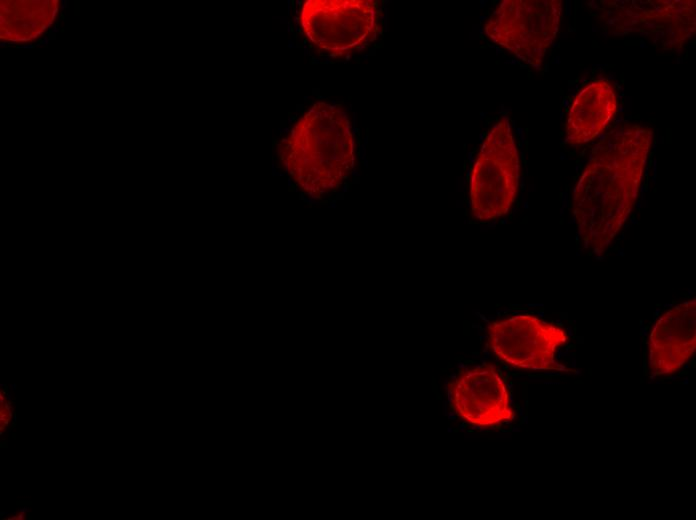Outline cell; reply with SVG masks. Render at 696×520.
<instances>
[{
  "mask_svg": "<svg viewBox=\"0 0 696 520\" xmlns=\"http://www.w3.org/2000/svg\"><path fill=\"white\" fill-rule=\"evenodd\" d=\"M622 119H623V118H622L621 116H620V117H618V118H617V119L615 120L616 124H618L619 122H621V121H622Z\"/></svg>",
  "mask_w": 696,
  "mask_h": 520,
  "instance_id": "cell-13",
  "label": "cell"
},
{
  "mask_svg": "<svg viewBox=\"0 0 696 520\" xmlns=\"http://www.w3.org/2000/svg\"><path fill=\"white\" fill-rule=\"evenodd\" d=\"M618 111H619V112H623V111H624V109H623V106H622V105H620V106H619V109H618Z\"/></svg>",
  "mask_w": 696,
  "mask_h": 520,
  "instance_id": "cell-14",
  "label": "cell"
},
{
  "mask_svg": "<svg viewBox=\"0 0 696 520\" xmlns=\"http://www.w3.org/2000/svg\"><path fill=\"white\" fill-rule=\"evenodd\" d=\"M284 169L304 193L322 198L351 174L355 144L350 120L337 106L318 102L278 146Z\"/></svg>",
  "mask_w": 696,
  "mask_h": 520,
  "instance_id": "cell-2",
  "label": "cell"
},
{
  "mask_svg": "<svg viewBox=\"0 0 696 520\" xmlns=\"http://www.w3.org/2000/svg\"><path fill=\"white\" fill-rule=\"evenodd\" d=\"M570 3H571V1L568 0V1H567V4H566V12H567L566 14H567L568 16H570V14H571V4H570Z\"/></svg>",
  "mask_w": 696,
  "mask_h": 520,
  "instance_id": "cell-10",
  "label": "cell"
},
{
  "mask_svg": "<svg viewBox=\"0 0 696 520\" xmlns=\"http://www.w3.org/2000/svg\"><path fill=\"white\" fill-rule=\"evenodd\" d=\"M696 349V299L666 311L655 322L649 336L648 362L655 376L678 371Z\"/></svg>",
  "mask_w": 696,
  "mask_h": 520,
  "instance_id": "cell-8",
  "label": "cell"
},
{
  "mask_svg": "<svg viewBox=\"0 0 696 520\" xmlns=\"http://www.w3.org/2000/svg\"><path fill=\"white\" fill-rule=\"evenodd\" d=\"M451 409L465 422L492 427L514 419L506 383L490 364L467 368L449 383Z\"/></svg>",
  "mask_w": 696,
  "mask_h": 520,
  "instance_id": "cell-7",
  "label": "cell"
},
{
  "mask_svg": "<svg viewBox=\"0 0 696 520\" xmlns=\"http://www.w3.org/2000/svg\"><path fill=\"white\" fill-rule=\"evenodd\" d=\"M520 182V159L511 124L503 116L487 132L469 180L470 208L480 221H493L512 207Z\"/></svg>",
  "mask_w": 696,
  "mask_h": 520,
  "instance_id": "cell-3",
  "label": "cell"
},
{
  "mask_svg": "<svg viewBox=\"0 0 696 520\" xmlns=\"http://www.w3.org/2000/svg\"><path fill=\"white\" fill-rule=\"evenodd\" d=\"M640 47H641V48L646 47V46H645V43H644L643 41H641Z\"/></svg>",
  "mask_w": 696,
  "mask_h": 520,
  "instance_id": "cell-15",
  "label": "cell"
},
{
  "mask_svg": "<svg viewBox=\"0 0 696 520\" xmlns=\"http://www.w3.org/2000/svg\"><path fill=\"white\" fill-rule=\"evenodd\" d=\"M563 118V111H560V119Z\"/></svg>",
  "mask_w": 696,
  "mask_h": 520,
  "instance_id": "cell-16",
  "label": "cell"
},
{
  "mask_svg": "<svg viewBox=\"0 0 696 520\" xmlns=\"http://www.w3.org/2000/svg\"><path fill=\"white\" fill-rule=\"evenodd\" d=\"M652 138L651 130L627 125L594 146L572 197L578 236L591 254L605 253L631 214Z\"/></svg>",
  "mask_w": 696,
  "mask_h": 520,
  "instance_id": "cell-1",
  "label": "cell"
},
{
  "mask_svg": "<svg viewBox=\"0 0 696 520\" xmlns=\"http://www.w3.org/2000/svg\"><path fill=\"white\" fill-rule=\"evenodd\" d=\"M378 6L370 0H308L300 25L308 40L334 56L346 55L375 34Z\"/></svg>",
  "mask_w": 696,
  "mask_h": 520,
  "instance_id": "cell-5",
  "label": "cell"
},
{
  "mask_svg": "<svg viewBox=\"0 0 696 520\" xmlns=\"http://www.w3.org/2000/svg\"><path fill=\"white\" fill-rule=\"evenodd\" d=\"M554 60H555L554 63H557V64L560 63V57H559V56H557Z\"/></svg>",
  "mask_w": 696,
  "mask_h": 520,
  "instance_id": "cell-12",
  "label": "cell"
},
{
  "mask_svg": "<svg viewBox=\"0 0 696 520\" xmlns=\"http://www.w3.org/2000/svg\"><path fill=\"white\" fill-rule=\"evenodd\" d=\"M617 111L612 84L605 79L588 83L574 98L566 122L565 142L584 144L607 126Z\"/></svg>",
  "mask_w": 696,
  "mask_h": 520,
  "instance_id": "cell-9",
  "label": "cell"
},
{
  "mask_svg": "<svg viewBox=\"0 0 696 520\" xmlns=\"http://www.w3.org/2000/svg\"><path fill=\"white\" fill-rule=\"evenodd\" d=\"M563 106H564V108H566V107L569 106V100H568V99H564V101H563Z\"/></svg>",
  "mask_w": 696,
  "mask_h": 520,
  "instance_id": "cell-11",
  "label": "cell"
},
{
  "mask_svg": "<svg viewBox=\"0 0 696 520\" xmlns=\"http://www.w3.org/2000/svg\"><path fill=\"white\" fill-rule=\"evenodd\" d=\"M560 0H504L484 26L485 34L521 61L541 68L558 32Z\"/></svg>",
  "mask_w": 696,
  "mask_h": 520,
  "instance_id": "cell-4",
  "label": "cell"
},
{
  "mask_svg": "<svg viewBox=\"0 0 696 520\" xmlns=\"http://www.w3.org/2000/svg\"><path fill=\"white\" fill-rule=\"evenodd\" d=\"M489 348L502 362L527 370L569 371L555 360L568 336L557 325L519 314L491 322L487 327Z\"/></svg>",
  "mask_w": 696,
  "mask_h": 520,
  "instance_id": "cell-6",
  "label": "cell"
}]
</instances>
